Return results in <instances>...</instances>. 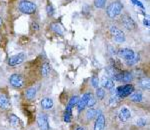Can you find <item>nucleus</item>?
Instances as JSON below:
<instances>
[{"label": "nucleus", "instance_id": "cd10ccee", "mask_svg": "<svg viewBox=\"0 0 150 130\" xmlns=\"http://www.w3.org/2000/svg\"><path fill=\"white\" fill-rule=\"evenodd\" d=\"M79 99H80V98H79L78 96H73V97H71V99L69 100L68 105H69L70 107H73V106H75V105H76L77 103H78Z\"/></svg>", "mask_w": 150, "mask_h": 130}, {"label": "nucleus", "instance_id": "5701e85b", "mask_svg": "<svg viewBox=\"0 0 150 130\" xmlns=\"http://www.w3.org/2000/svg\"><path fill=\"white\" fill-rule=\"evenodd\" d=\"M71 116H72V107H70L69 105H67L66 110H65V112H64V121L66 122V123L70 122Z\"/></svg>", "mask_w": 150, "mask_h": 130}, {"label": "nucleus", "instance_id": "6e6552de", "mask_svg": "<svg viewBox=\"0 0 150 130\" xmlns=\"http://www.w3.org/2000/svg\"><path fill=\"white\" fill-rule=\"evenodd\" d=\"M121 21H122V24L124 25V27L127 28L128 30H133V29H135V27H136L134 20H133L129 15H127V14H125V15L122 16Z\"/></svg>", "mask_w": 150, "mask_h": 130}, {"label": "nucleus", "instance_id": "c85d7f7f", "mask_svg": "<svg viewBox=\"0 0 150 130\" xmlns=\"http://www.w3.org/2000/svg\"><path fill=\"white\" fill-rule=\"evenodd\" d=\"M107 0H94V5L97 8H103Z\"/></svg>", "mask_w": 150, "mask_h": 130}, {"label": "nucleus", "instance_id": "f257e3e1", "mask_svg": "<svg viewBox=\"0 0 150 130\" xmlns=\"http://www.w3.org/2000/svg\"><path fill=\"white\" fill-rule=\"evenodd\" d=\"M122 9H123V6H122V4L120 3V1H113L112 3H110L109 5L107 6L106 13H107V15L109 16L110 18H114L121 13Z\"/></svg>", "mask_w": 150, "mask_h": 130}, {"label": "nucleus", "instance_id": "f03ea898", "mask_svg": "<svg viewBox=\"0 0 150 130\" xmlns=\"http://www.w3.org/2000/svg\"><path fill=\"white\" fill-rule=\"evenodd\" d=\"M18 7L19 10L25 14H33L36 11V4L29 0H21Z\"/></svg>", "mask_w": 150, "mask_h": 130}, {"label": "nucleus", "instance_id": "e433bc0d", "mask_svg": "<svg viewBox=\"0 0 150 130\" xmlns=\"http://www.w3.org/2000/svg\"><path fill=\"white\" fill-rule=\"evenodd\" d=\"M76 130H84V129L82 128V127H77V128H76Z\"/></svg>", "mask_w": 150, "mask_h": 130}, {"label": "nucleus", "instance_id": "72a5a7b5", "mask_svg": "<svg viewBox=\"0 0 150 130\" xmlns=\"http://www.w3.org/2000/svg\"><path fill=\"white\" fill-rule=\"evenodd\" d=\"M31 26H32L33 30H39V25H38L36 22H33L32 24H31Z\"/></svg>", "mask_w": 150, "mask_h": 130}, {"label": "nucleus", "instance_id": "9b49d317", "mask_svg": "<svg viewBox=\"0 0 150 130\" xmlns=\"http://www.w3.org/2000/svg\"><path fill=\"white\" fill-rule=\"evenodd\" d=\"M105 117L103 114H99L96 118L95 124H94V130H104L105 128Z\"/></svg>", "mask_w": 150, "mask_h": 130}, {"label": "nucleus", "instance_id": "2f4dec72", "mask_svg": "<svg viewBox=\"0 0 150 130\" xmlns=\"http://www.w3.org/2000/svg\"><path fill=\"white\" fill-rule=\"evenodd\" d=\"M146 124H147L146 119H144V118H139L138 120H137V125H138V126H145Z\"/></svg>", "mask_w": 150, "mask_h": 130}, {"label": "nucleus", "instance_id": "4be33fe9", "mask_svg": "<svg viewBox=\"0 0 150 130\" xmlns=\"http://www.w3.org/2000/svg\"><path fill=\"white\" fill-rule=\"evenodd\" d=\"M50 28H51L52 31H54L56 34H59V35H62L63 34V29H62L61 25L58 23H52L51 26H50Z\"/></svg>", "mask_w": 150, "mask_h": 130}, {"label": "nucleus", "instance_id": "4c0bfd02", "mask_svg": "<svg viewBox=\"0 0 150 130\" xmlns=\"http://www.w3.org/2000/svg\"><path fill=\"white\" fill-rule=\"evenodd\" d=\"M0 42H1V36H0Z\"/></svg>", "mask_w": 150, "mask_h": 130}, {"label": "nucleus", "instance_id": "423d86ee", "mask_svg": "<svg viewBox=\"0 0 150 130\" xmlns=\"http://www.w3.org/2000/svg\"><path fill=\"white\" fill-rule=\"evenodd\" d=\"M9 82L14 88H21L24 86V78L19 74H13L9 78Z\"/></svg>", "mask_w": 150, "mask_h": 130}, {"label": "nucleus", "instance_id": "c756f323", "mask_svg": "<svg viewBox=\"0 0 150 130\" xmlns=\"http://www.w3.org/2000/svg\"><path fill=\"white\" fill-rule=\"evenodd\" d=\"M91 83H92V86L95 88H98L99 86V78L97 76H93L92 79H91Z\"/></svg>", "mask_w": 150, "mask_h": 130}, {"label": "nucleus", "instance_id": "20e7f679", "mask_svg": "<svg viewBox=\"0 0 150 130\" xmlns=\"http://www.w3.org/2000/svg\"><path fill=\"white\" fill-rule=\"evenodd\" d=\"M110 33L113 36V39L117 43H123L125 41V35L120 29H118L116 26H111L110 27Z\"/></svg>", "mask_w": 150, "mask_h": 130}, {"label": "nucleus", "instance_id": "aec40b11", "mask_svg": "<svg viewBox=\"0 0 150 130\" xmlns=\"http://www.w3.org/2000/svg\"><path fill=\"white\" fill-rule=\"evenodd\" d=\"M97 115H98V111L93 109V108H89L86 111V118L88 120H92L93 118H95Z\"/></svg>", "mask_w": 150, "mask_h": 130}, {"label": "nucleus", "instance_id": "7c9ffc66", "mask_svg": "<svg viewBox=\"0 0 150 130\" xmlns=\"http://www.w3.org/2000/svg\"><path fill=\"white\" fill-rule=\"evenodd\" d=\"M46 11H47V14L49 16H52L53 14H54V9H53V6L51 4H48L46 6Z\"/></svg>", "mask_w": 150, "mask_h": 130}, {"label": "nucleus", "instance_id": "dca6fc26", "mask_svg": "<svg viewBox=\"0 0 150 130\" xmlns=\"http://www.w3.org/2000/svg\"><path fill=\"white\" fill-rule=\"evenodd\" d=\"M133 79V74L129 71H122L121 72V82L128 83L131 82Z\"/></svg>", "mask_w": 150, "mask_h": 130}, {"label": "nucleus", "instance_id": "c9c22d12", "mask_svg": "<svg viewBox=\"0 0 150 130\" xmlns=\"http://www.w3.org/2000/svg\"><path fill=\"white\" fill-rule=\"evenodd\" d=\"M2 23H3V21H2V18H1V16H0V27H1Z\"/></svg>", "mask_w": 150, "mask_h": 130}, {"label": "nucleus", "instance_id": "473e14b6", "mask_svg": "<svg viewBox=\"0 0 150 130\" xmlns=\"http://www.w3.org/2000/svg\"><path fill=\"white\" fill-rule=\"evenodd\" d=\"M131 1L133 2V3L135 4V5H137V6H139L140 8H142V9H144V5L141 3L140 1H138V0H131Z\"/></svg>", "mask_w": 150, "mask_h": 130}, {"label": "nucleus", "instance_id": "2eb2a0df", "mask_svg": "<svg viewBox=\"0 0 150 130\" xmlns=\"http://www.w3.org/2000/svg\"><path fill=\"white\" fill-rule=\"evenodd\" d=\"M101 84H102L103 87L106 89H112L114 87V82H113L112 79L108 78V77H105V76H104L102 78V80H101Z\"/></svg>", "mask_w": 150, "mask_h": 130}, {"label": "nucleus", "instance_id": "6ab92c4d", "mask_svg": "<svg viewBox=\"0 0 150 130\" xmlns=\"http://www.w3.org/2000/svg\"><path fill=\"white\" fill-rule=\"evenodd\" d=\"M139 85L143 89H147V90H148L150 88V81H149L148 77H142L139 80Z\"/></svg>", "mask_w": 150, "mask_h": 130}, {"label": "nucleus", "instance_id": "7ed1b4c3", "mask_svg": "<svg viewBox=\"0 0 150 130\" xmlns=\"http://www.w3.org/2000/svg\"><path fill=\"white\" fill-rule=\"evenodd\" d=\"M133 92H134V86L131 85V84H126V85L119 86V87L116 89V93H117V95L119 96L120 98L130 96Z\"/></svg>", "mask_w": 150, "mask_h": 130}, {"label": "nucleus", "instance_id": "ddd939ff", "mask_svg": "<svg viewBox=\"0 0 150 130\" xmlns=\"http://www.w3.org/2000/svg\"><path fill=\"white\" fill-rule=\"evenodd\" d=\"M9 108H10V102H9L7 96L4 94H0V109L7 110Z\"/></svg>", "mask_w": 150, "mask_h": 130}, {"label": "nucleus", "instance_id": "0eeeda50", "mask_svg": "<svg viewBox=\"0 0 150 130\" xmlns=\"http://www.w3.org/2000/svg\"><path fill=\"white\" fill-rule=\"evenodd\" d=\"M25 58H26V56L24 53H18L8 59V64L10 65V66H16V65L22 63L24 60H25Z\"/></svg>", "mask_w": 150, "mask_h": 130}, {"label": "nucleus", "instance_id": "f8f14e48", "mask_svg": "<svg viewBox=\"0 0 150 130\" xmlns=\"http://www.w3.org/2000/svg\"><path fill=\"white\" fill-rule=\"evenodd\" d=\"M89 94H90V93H85V94L82 96L81 99H79L78 103H77V109H78L79 112H81L82 110L87 106V101H88Z\"/></svg>", "mask_w": 150, "mask_h": 130}, {"label": "nucleus", "instance_id": "1a4fd4ad", "mask_svg": "<svg viewBox=\"0 0 150 130\" xmlns=\"http://www.w3.org/2000/svg\"><path fill=\"white\" fill-rule=\"evenodd\" d=\"M135 53H136V52H134L132 49H129V48H122V49H119V51H118L119 57L125 59V61L131 59L135 55Z\"/></svg>", "mask_w": 150, "mask_h": 130}, {"label": "nucleus", "instance_id": "bb28decb", "mask_svg": "<svg viewBox=\"0 0 150 130\" xmlns=\"http://www.w3.org/2000/svg\"><path fill=\"white\" fill-rule=\"evenodd\" d=\"M95 103H96V99H95V97L91 94H89V98H88V101H87V106L88 107H92L93 105H95Z\"/></svg>", "mask_w": 150, "mask_h": 130}, {"label": "nucleus", "instance_id": "393cba45", "mask_svg": "<svg viewBox=\"0 0 150 130\" xmlns=\"http://www.w3.org/2000/svg\"><path fill=\"white\" fill-rule=\"evenodd\" d=\"M49 72H50V64L45 62V63L42 65V67H41V74H42V76L46 77L48 74H49Z\"/></svg>", "mask_w": 150, "mask_h": 130}, {"label": "nucleus", "instance_id": "b1692460", "mask_svg": "<svg viewBox=\"0 0 150 130\" xmlns=\"http://www.w3.org/2000/svg\"><path fill=\"white\" fill-rule=\"evenodd\" d=\"M140 60V55L138 53H135L134 56L132 57L131 59L129 60H126V64L128 66H132V65H135Z\"/></svg>", "mask_w": 150, "mask_h": 130}, {"label": "nucleus", "instance_id": "a211bd4d", "mask_svg": "<svg viewBox=\"0 0 150 130\" xmlns=\"http://www.w3.org/2000/svg\"><path fill=\"white\" fill-rule=\"evenodd\" d=\"M25 96H26V98L29 99V100L34 99V97L36 96V87L28 88L27 90H26V92H25Z\"/></svg>", "mask_w": 150, "mask_h": 130}, {"label": "nucleus", "instance_id": "9d476101", "mask_svg": "<svg viewBox=\"0 0 150 130\" xmlns=\"http://www.w3.org/2000/svg\"><path fill=\"white\" fill-rule=\"evenodd\" d=\"M131 117V112L128 109L127 107H122L121 109L119 110V113H118V118H119L120 121L122 122H126L130 119Z\"/></svg>", "mask_w": 150, "mask_h": 130}, {"label": "nucleus", "instance_id": "f704fd0d", "mask_svg": "<svg viewBox=\"0 0 150 130\" xmlns=\"http://www.w3.org/2000/svg\"><path fill=\"white\" fill-rule=\"evenodd\" d=\"M143 24L145 26H147V27H148V26H149V20H148V19H144Z\"/></svg>", "mask_w": 150, "mask_h": 130}, {"label": "nucleus", "instance_id": "a878e982", "mask_svg": "<svg viewBox=\"0 0 150 130\" xmlns=\"http://www.w3.org/2000/svg\"><path fill=\"white\" fill-rule=\"evenodd\" d=\"M105 96V91H104L103 88H97L96 89V97L98 98L99 100H102Z\"/></svg>", "mask_w": 150, "mask_h": 130}, {"label": "nucleus", "instance_id": "412c9836", "mask_svg": "<svg viewBox=\"0 0 150 130\" xmlns=\"http://www.w3.org/2000/svg\"><path fill=\"white\" fill-rule=\"evenodd\" d=\"M142 99H143V96H142L141 93H138V92H133L131 95H130V100L132 102H141Z\"/></svg>", "mask_w": 150, "mask_h": 130}, {"label": "nucleus", "instance_id": "f3484780", "mask_svg": "<svg viewBox=\"0 0 150 130\" xmlns=\"http://www.w3.org/2000/svg\"><path fill=\"white\" fill-rule=\"evenodd\" d=\"M9 119V122H10V124L12 125V126H15V127H18L21 125V122H20V119L18 118L16 115L14 114H10L8 117Z\"/></svg>", "mask_w": 150, "mask_h": 130}, {"label": "nucleus", "instance_id": "39448f33", "mask_svg": "<svg viewBox=\"0 0 150 130\" xmlns=\"http://www.w3.org/2000/svg\"><path fill=\"white\" fill-rule=\"evenodd\" d=\"M37 125L40 130H49L48 116L45 113H39L37 116Z\"/></svg>", "mask_w": 150, "mask_h": 130}, {"label": "nucleus", "instance_id": "4468645a", "mask_svg": "<svg viewBox=\"0 0 150 130\" xmlns=\"http://www.w3.org/2000/svg\"><path fill=\"white\" fill-rule=\"evenodd\" d=\"M41 107H42V109H44V110L51 109L53 107V100L49 97L43 98V99L41 100Z\"/></svg>", "mask_w": 150, "mask_h": 130}]
</instances>
